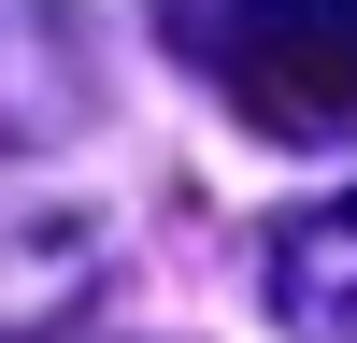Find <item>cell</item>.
I'll use <instances>...</instances> for the list:
<instances>
[{
	"mask_svg": "<svg viewBox=\"0 0 357 343\" xmlns=\"http://www.w3.org/2000/svg\"><path fill=\"white\" fill-rule=\"evenodd\" d=\"M200 72L272 143L357 129V0H200Z\"/></svg>",
	"mask_w": 357,
	"mask_h": 343,
	"instance_id": "cell-1",
	"label": "cell"
},
{
	"mask_svg": "<svg viewBox=\"0 0 357 343\" xmlns=\"http://www.w3.org/2000/svg\"><path fill=\"white\" fill-rule=\"evenodd\" d=\"M100 114V57H86V15L72 0H0V143L43 158Z\"/></svg>",
	"mask_w": 357,
	"mask_h": 343,
	"instance_id": "cell-2",
	"label": "cell"
},
{
	"mask_svg": "<svg viewBox=\"0 0 357 343\" xmlns=\"http://www.w3.org/2000/svg\"><path fill=\"white\" fill-rule=\"evenodd\" d=\"M257 286H272V329H286V343H357V186L272 215Z\"/></svg>",
	"mask_w": 357,
	"mask_h": 343,
	"instance_id": "cell-3",
	"label": "cell"
},
{
	"mask_svg": "<svg viewBox=\"0 0 357 343\" xmlns=\"http://www.w3.org/2000/svg\"><path fill=\"white\" fill-rule=\"evenodd\" d=\"M100 272V229L86 215H15L0 229V329H57Z\"/></svg>",
	"mask_w": 357,
	"mask_h": 343,
	"instance_id": "cell-4",
	"label": "cell"
}]
</instances>
